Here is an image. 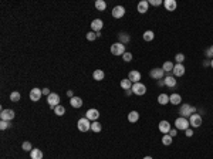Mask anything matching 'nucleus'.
Returning a JSON list of instances; mask_svg holds the SVG:
<instances>
[{"label":"nucleus","mask_w":213,"mask_h":159,"mask_svg":"<svg viewBox=\"0 0 213 159\" xmlns=\"http://www.w3.org/2000/svg\"><path fill=\"white\" fill-rule=\"evenodd\" d=\"M102 129V126H101V124L97 121H94L91 124V131H94V132H99V131Z\"/></svg>","instance_id":"obj_32"},{"label":"nucleus","mask_w":213,"mask_h":159,"mask_svg":"<svg viewBox=\"0 0 213 159\" xmlns=\"http://www.w3.org/2000/svg\"><path fill=\"white\" fill-rule=\"evenodd\" d=\"M47 102H48V105H50V108L54 109L57 105H60V95L55 93H51L47 97Z\"/></svg>","instance_id":"obj_6"},{"label":"nucleus","mask_w":213,"mask_h":159,"mask_svg":"<svg viewBox=\"0 0 213 159\" xmlns=\"http://www.w3.org/2000/svg\"><path fill=\"white\" fill-rule=\"evenodd\" d=\"M70 104L73 108H81L82 107V100H81L80 97H73L70 100Z\"/></svg>","instance_id":"obj_21"},{"label":"nucleus","mask_w":213,"mask_h":159,"mask_svg":"<svg viewBox=\"0 0 213 159\" xmlns=\"http://www.w3.org/2000/svg\"><path fill=\"white\" fill-rule=\"evenodd\" d=\"M162 144L165 145V146H169V145L172 144V137H171L169 133L163 135V137H162Z\"/></svg>","instance_id":"obj_30"},{"label":"nucleus","mask_w":213,"mask_h":159,"mask_svg":"<svg viewBox=\"0 0 213 159\" xmlns=\"http://www.w3.org/2000/svg\"><path fill=\"white\" fill-rule=\"evenodd\" d=\"M143 159H152V158H151V156H145V158H143Z\"/></svg>","instance_id":"obj_48"},{"label":"nucleus","mask_w":213,"mask_h":159,"mask_svg":"<svg viewBox=\"0 0 213 159\" xmlns=\"http://www.w3.org/2000/svg\"><path fill=\"white\" fill-rule=\"evenodd\" d=\"M118 38H119V43H122V44H127L129 41V36L128 34H124V33L118 34Z\"/></svg>","instance_id":"obj_31"},{"label":"nucleus","mask_w":213,"mask_h":159,"mask_svg":"<svg viewBox=\"0 0 213 159\" xmlns=\"http://www.w3.org/2000/svg\"><path fill=\"white\" fill-rule=\"evenodd\" d=\"M13 118H14V111L13 109H2V114H0L2 121H11Z\"/></svg>","instance_id":"obj_8"},{"label":"nucleus","mask_w":213,"mask_h":159,"mask_svg":"<svg viewBox=\"0 0 213 159\" xmlns=\"http://www.w3.org/2000/svg\"><path fill=\"white\" fill-rule=\"evenodd\" d=\"M54 114L58 115V117H62V115L66 114V108L62 107V105H57V107L54 108Z\"/></svg>","instance_id":"obj_28"},{"label":"nucleus","mask_w":213,"mask_h":159,"mask_svg":"<svg viewBox=\"0 0 213 159\" xmlns=\"http://www.w3.org/2000/svg\"><path fill=\"white\" fill-rule=\"evenodd\" d=\"M7 128H10V121H2L0 122V129L2 131L7 129Z\"/></svg>","instance_id":"obj_36"},{"label":"nucleus","mask_w":213,"mask_h":159,"mask_svg":"<svg viewBox=\"0 0 213 159\" xmlns=\"http://www.w3.org/2000/svg\"><path fill=\"white\" fill-rule=\"evenodd\" d=\"M121 87L124 89H127V91H129V89L132 88V82L129 81L128 78H125V80H122V81H121Z\"/></svg>","instance_id":"obj_26"},{"label":"nucleus","mask_w":213,"mask_h":159,"mask_svg":"<svg viewBox=\"0 0 213 159\" xmlns=\"http://www.w3.org/2000/svg\"><path fill=\"white\" fill-rule=\"evenodd\" d=\"M159 131H161L163 135H166V133L171 132V124H169V121H161L159 122Z\"/></svg>","instance_id":"obj_15"},{"label":"nucleus","mask_w":213,"mask_h":159,"mask_svg":"<svg viewBox=\"0 0 213 159\" xmlns=\"http://www.w3.org/2000/svg\"><path fill=\"white\" fill-rule=\"evenodd\" d=\"M124 14H125L124 6H115V7L112 9V17H114V19H121Z\"/></svg>","instance_id":"obj_13"},{"label":"nucleus","mask_w":213,"mask_h":159,"mask_svg":"<svg viewBox=\"0 0 213 159\" xmlns=\"http://www.w3.org/2000/svg\"><path fill=\"white\" fill-rule=\"evenodd\" d=\"M158 102L161 104V105H166V104L169 102V97H168V94H161V95L158 97Z\"/></svg>","instance_id":"obj_27"},{"label":"nucleus","mask_w":213,"mask_h":159,"mask_svg":"<svg viewBox=\"0 0 213 159\" xmlns=\"http://www.w3.org/2000/svg\"><path fill=\"white\" fill-rule=\"evenodd\" d=\"M95 7L98 9L99 11H104L107 9V3L104 2V0H97V2H95Z\"/></svg>","instance_id":"obj_29"},{"label":"nucleus","mask_w":213,"mask_h":159,"mask_svg":"<svg viewBox=\"0 0 213 159\" xmlns=\"http://www.w3.org/2000/svg\"><path fill=\"white\" fill-rule=\"evenodd\" d=\"M205 56L207 57V58H212V57H213V46H210V47L206 50V51H205Z\"/></svg>","instance_id":"obj_40"},{"label":"nucleus","mask_w":213,"mask_h":159,"mask_svg":"<svg viewBox=\"0 0 213 159\" xmlns=\"http://www.w3.org/2000/svg\"><path fill=\"white\" fill-rule=\"evenodd\" d=\"M163 6H165V9L168 11H173L178 7V3L175 0H165V2H163Z\"/></svg>","instance_id":"obj_17"},{"label":"nucleus","mask_w":213,"mask_h":159,"mask_svg":"<svg viewBox=\"0 0 213 159\" xmlns=\"http://www.w3.org/2000/svg\"><path fill=\"white\" fill-rule=\"evenodd\" d=\"M138 119H139V114H138L136 111H131L128 114V121L129 122H132V124H134V122H136Z\"/></svg>","instance_id":"obj_24"},{"label":"nucleus","mask_w":213,"mask_h":159,"mask_svg":"<svg viewBox=\"0 0 213 159\" xmlns=\"http://www.w3.org/2000/svg\"><path fill=\"white\" fill-rule=\"evenodd\" d=\"M175 60H176L178 64H182V63H183V60H185V56L182 54V53H178L176 56H175Z\"/></svg>","instance_id":"obj_37"},{"label":"nucleus","mask_w":213,"mask_h":159,"mask_svg":"<svg viewBox=\"0 0 213 159\" xmlns=\"http://www.w3.org/2000/svg\"><path fill=\"white\" fill-rule=\"evenodd\" d=\"M102 26H104V22L101 19L92 20V23H91V31H94V33H101V29H102Z\"/></svg>","instance_id":"obj_9"},{"label":"nucleus","mask_w":213,"mask_h":159,"mask_svg":"<svg viewBox=\"0 0 213 159\" xmlns=\"http://www.w3.org/2000/svg\"><path fill=\"white\" fill-rule=\"evenodd\" d=\"M162 70L163 71H172L173 70V64L171 63V61H165L163 66H162Z\"/></svg>","instance_id":"obj_34"},{"label":"nucleus","mask_w":213,"mask_h":159,"mask_svg":"<svg viewBox=\"0 0 213 159\" xmlns=\"http://www.w3.org/2000/svg\"><path fill=\"white\" fill-rule=\"evenodd\" d=\"M85 118H88L90 121H97L99 118V111L95 109V108H91V109L85 112Z\"/></svg>","instance_id":"obj_11"},{"label":"nucleus","mask_w":213,"mask_h":159,"mask_svg":"<svg viewBox=\"0 0 213 159\" xmlns=\"http://www.w3.org/2000/svg\"><path fill=\"white\" fill-rule=\"evenodd\" d=\"M67 95H68V97H71V98H73V91H67Z\"/></svg>","instance_id":"obj_46"},{"label":"nucleus","mask_w":213,"mask_h":159,"mask_svg":"<svg viewBox=\"0 0 213 159\" xmlns=\"http://www.w3.org/2000/svg\"><path fill=\"white\" fill-rule=\"evenodd\" d=\"M162 3H163L162 0H151L149 2V4H152V6H161Z\"/></svg>","instance_id":"obj_41"},{"label":"nucleus","mask_w":213,"mask_h":159,"mask_svg":"<svg viewBox=\"0 0 213 159\" xmlns=\"http://www.w3.org/2000/svg\"><path fill=\"white\" fill-rule=\"evenodd\" d=\"M148 6H149V3H148L147 0H142V2L138 3L136 9H138V11H139L141 14H143V13H147V11H148Z\"/></svg>","instance_id":"obj_19"},{"label":"nucleus","mask_w":213,"mask_h":159,"mask_svg":"<svg viewBox=\"0 0 213 159\" xmlns=\"http://www.w3.org/2000/svg\"><path fill=\"white\" fill-rule=\"evenodd\" d=\"M189 124H191V126H193V128H199V126L202 125V117L199 114H192L191 119H189Z\"/></svg>","instance_id":"obj_7"},{"label":"nucleus","mask_w":213,"mask_h":159,"mask_svg":"<svg viewBox=\"0 0 213 159\" xmlns=\"http://www.w3.org/2000/svg\"><path fill=\"white\" fill-rule=\"evenodd\" d=\"M163 74H165V71L162 70V68H152V70L149 71V75H151V78H154V80H162V78H163Z\"/></svg>","instance_id":"obj_10"},{"label":"nucleus","mask_w":213,"mask_h":159,"mask_svg":"<svg viewBox=\"0 0 213 159\" xmlns=\"http://www.w3.org/2000/svg\"><path fill=\"white\" fill-rule=\"evenodd\" d=\"M196 112V108L193 105H189V104H182L180 105V109H179V114L180 117H183V118H191L192 114H195Z\"/></svg>","instance_id":"obj_1"},{"label":"nucleus","mask_w":213,"mask_h":159,"mask_svg":"<svg viewBox=\"0 0 213 159\" xmlns=\"http://www.w3.org/2000/svg\"><path fill=\"white\" fill-rule=\"evenodd\" d=\"M175 126H176V129H179V131H186L187 128L191 126V124H189V119L187 118L179 117V118H176V121H175Z\"/></svg>","instance_id":"obj_2"},{"label":"nucleus","mask_w":213,"mask_h":159,"mask_svg":"<svg viewBox=\"0 0 213 159\" xmlns=\"http://www.w3.org/2000/svg\"><path fill=\"white\" fill-rule=\"evenodd\" d=\"M172 73L175 77H182V75L185 74V66L183 64H176V66H173Z\"/></svg>","instance_id":"obj_14"},{"label":"nucleus","mask_w":213,"mask_h":159,"mask_svg":"<svg viewBox=\"0 0 213 159\" xmlns=\"http://www.w3.org/2000/svg\"><path fill=\"white\" fill-rule=\"evenodd\" d=\"M20 98H22V95H20V93H18V91H14V93L10 94V100L13 101V102H17V101H20Z\"/></svg>","instance_id":"obj_33"},{"label":"nucleus","mask_w":213,"mask_h":159,"mask_svg":"<svg viewBox=\"0 0 213 159\" xmlns=\"http://www.w3.org/2000/svg\"><path fill=\"white\" fill-rule=\"evenodd\" d=\"M163 82H165L166 87H171V88H173V87H176V78L172 77V75H168V77L163 80Z\"/></svg>","instance_id":"obj_20"},{"label":"nucleus","mask_w":213,"mask_h":159,"mask_svg":"<svg viewBox=\"0 0 213 159\" xmlns=\"http://www.w3.org/2000/svg\"><path fill=\"white\" fill-rule=\"evenodd\" d=\"M122 58H124V61H127V63H129L131 60H132V54L128 51H125L124 53V56H122Z\"/></svg>","instance_id":"obj_39"},{"label":"nucleus","mask_w":213,"mask_h":159,"mask_svg":"<svg viewBox=\"0 0 213 159\" xmlns=\"http://www.w3.org/2000/svg\"><path fill=\"white\" fill-rule=\"evenodd\" d=\"M210 67H212V68H213V58L210 60Z\"/></svg>","instance_id":"obj_47"},{"label":"nucleus","mask_w":213,"mask_h":159,"mask_svg":"<svg viewBox=\"0 0 213 159\" xmlns=\"http://www.w3.org/2000/svg\"><path fill=\"white\" fill-rule=\"evenodd\" d=\"M23 149H24V151H27V152H31L33 151V149H31V144H30L29 141H26V142H23Z\"/></svg>","instance_id":"obj_38"},{"label":"nucleus","mask_w":213,"mask_h":159,"mask_svg":"<svg viewBox=\"0 0 213 159\" xmlns=\"http://www.w3.org/2000/svg\"><path fill=\"white\" fill-rule=\"evenodd\" d=\"M30 156H31V159H43V152L40 149L34 148L33 151L30 152Z\"/></svg>","instance_id":"obj_23"},{"label":"nucleus","mask_w":213,"mask_h":159,"mask_svg":"<svg viewBox=\"0 0 213 159\" xmlns=\"http://www.w3.org/2000/svg\"><path fill=\"white\" fill-rule=\"evenodd\" d=\"M97 37H98V34L94 33V31H88V33H87V40L88 41H94Z\"/></svg>","instance_id":"obj_35"},{"label":"nucleus","mask_w":213,"mask_h":159,"mask_svg":"<svg viewBox=\"0 0 213 159\" xmlns=\"http://www.w3.org/2000/svg\"><path fill=\"white\" fill-rule=\"evenodd\" d=\"M41 95H43V89H40V88H33L30 91V100L34 101V102H37V101L40 100Z\"/></svg>","instance_id":"obj_12"},{"label":"nucleus","mask_w":213,"mask_h":159,"mask_svg":"<svg viewBox=\"0 0 213 159\" xmlns=\"http://www.w3.org/2000/svg\"><path fill=\"white\" fill-rule=\"evenodd\" d=\"M124 53H125V44H122L119 41L111 46V54L112 56H124Z\"/></svg>","instance_id":"obj_3"},{"label":"nucleus","mask_w":213,"mask_h":159,"mask_svg":"<svg viewBox=\"0 0 213 159\" xmlns=\"http://www.w3.org/2000/svg\"><path fill=\"white\" fill-rule=\"evenodd\" d=\"M131 91H132L135 95H145V93H147V87H145V84H142V82H135V84L132 85Z\"/></svg>","instance_id":"obj_5"},{"label":"nucleus","mask_w":213,"mask_h":159,"mask_svg":"<svg viewBox=\"0 0 213 159\" xmlns=\"http://www.w3.org/2000/svg\"><path fill=\"white\" fill-rule=\"evenodd\" d=\"M185 133H186V137H189V138H191V137H193V131H192L191 128H187V129L185 131Z\"/></svg>","instance_id":"obj_42"},{"label":"nucleus","mask_w":213,"mask_h":159,"mask_svg":"<svg viewBox=\"0 0 213 159\" xmlns=\"http://www.w3.org/2000/svg\"><path fill=\"white\" fill-rule=\"evenodd\" d=\"M203 66H205V67H207V66H210V61H209V60H206L205 63H203Z\"/></svg>","instance_id":"obj_45"},{"label":"nucleus","mask_w":213,"mask_h":159,"mask_svg":"<svg viewBox=\"0 0 213 159\" xmlns=\"http://www.w3.org/2000/svg\"><path fill=\"white\" fill-rule=\"evenodd\" d=\"M77 126H78V129L81 131V132H87L88 129H91V122H90L88 118H80L77 122Z\"/></svg>","instance_id":"obj_4"},{"label":"nucleus","mask_w":213,"mask_h":159,"mask_svg":"<svg viewBox=\"0 0 213 159\" xmlns=\"http://www.w3.org/2000/svg\"><path fill=\"white\" fill-rule=\"evenodd\" d=\"M142 37L145 41H152L155 38V34H154V31H151V30H147V31L143 33Z\"/></svg>","instance_id":"obj_25"},{"label":"nucleus","mask_w":213,"mask_h":159,"mask_svg":"<svg viewBox=\"0 0 213 159\" xmlns=\"http://www.w3.org/2000/svg\"><path fill=\"white\" fill-rule=\"evenodd\" d=\"M50 94H51V93H50V89H48V88H43V95H50Z\"/></svg>","instance_id":"obj_43"},{"label":"nucleus","mask_w":213,"mask_h":159,"mask_svg":"<svg viewBox=\"0 0 213 159\" xmlns=\"http://www.w3.org/2000/svg\"><path fill=\"white\" fill-rule=\"evenodd\" d=\"M128 80L131 82H134V84H135V82H139V80H141V73L139 71H129V74H128Z\"/></svg>","instance_id":"obj_16"},{"label":"nucleus","mask_w":213,"mask_h":159,"mask_svg":"<svg viewBox=\"0 0 213 159\" xmlns=\"http://www.w3.org/2000/svg\"><path fill=\"white\" fill-rule=\"evenodd\" d=\"M176 133H178V131H176V129H171L169 135H171V137H176Z\"/></svg>","instance_id":"obj_44"},{"label":"nucleus","mask_w":213,"mask_h":159,"mask_svg":"<svg viewBox=\"0 0 213 159\" xmlns=\"http://www.w3.org/2000/svg\"><path fill=\"white\" fill-rule=\"evenodd\" d=\"M169 102L173 104V105H179V104L182 102V97H180L179 94L173 93L172 95H169Z\"/></svg>","instance_id":"obj_18"},{"label":"nucleus","mask_w":213,"mask_h":159,"mask_svg":"<svg viewBox=\"0 0 213 159\" xmlns=\"http://www.w3.org/2000/svg\"><path fill=\"white\" fill-rule=\"evenodd\" d=\"M104 77H105V73L102 70H95L92 73V78L95 80V81H102Z\"/></svg>","instance_id":"obj_22"}]
</instances>
